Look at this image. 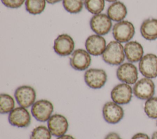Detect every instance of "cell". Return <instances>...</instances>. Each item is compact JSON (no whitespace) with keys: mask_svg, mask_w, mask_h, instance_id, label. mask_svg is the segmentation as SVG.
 <instances>
[{"mask_svg":"<svg viewBox=\"0 0 157 139\" xmlns=\"http://www.w3.org/2000/svg\"><path fill=\"white\" fill-rule=\"evenodd\" d=\"M31 113L39 121L44 122L49 119L53 111V105L51 102L46 99L36 101L31 107Z\"/></svg>","mask_w":157,"mask_h":139,"instance_id":"cell-6","label":"cell"},{"mask_svg":"<svg viewBox=\"0 0 157 139\" xmlns=\"http://www.w3.org/2000/svg\"><path fill=\"white\" fill-rule=\"evenodd\" d=\"M56 139H75L74 138V137H72V135H63L61 136L58 137Z\"/></svg>","mask_w":157,"mask_h":139,"instance_id":"cell-29","label":"cell"},{"mask_svg":"<svg viewBox=\"0 0 157 139\" xmlns=\"http://www.w3.org/2000/svg\"><path fill=\"white\" fill-rule=\"evenodd\" d=\"M156 125H157V121H156Z\"/></svg>","mask_w":157,"mask_h":139,"instance_id":"cell-33","label":"cell"},{"mask_svg":"<svg viewBox=\"0 0 157 139\" xmlns=\"http://www.w3.org/2000/svg\"><path fill=\"white\" fill-rule=\"evenodd\" d=\"M91 30L98 35L107 34L112 29V20L106 14L99 13L93 16L90 21Z\"/></svg>","mask_w":157,"mask_h":139,"instance_id":"cell-10","label":"cell"},{"mask_svg":"<svg viewBox=\"0 0 157 139\" xmlns=\"http://www.w3.org/2000/svg\"><path fill=\"white\" fill-rule=\"evenodd\" d=\"M132 91L138 99L147 100L153 96L155 91V85L151 79L144 77L134 84Z\"/></svg>","mask_w":157,"mask_h":139,"instance_id":"cell-3","label":"cell"},{"mask_svg":"<svg viewBox=\"0 0 157 139\" xmlns=\"http://www.w3.org/2000/svg\"><path fill=\"white\" fill-rule=\"evenodd\" d=\"M14 96L17 103L21 107L28 108L32 106L35 102L36 93L32 87L22 85L15 90Z\"/></svg>","mask_w":157,"mask_h":139,"instance_id":"cell-7","label":"cell"},{"mask_svg":"<svg viewBox=\"0 0 157 139\" xmlns=\"http://www.w3.org/2000/svg\"><path fill=\"white\" fill-rule=\"evenodd\" d=\"M45 0H26L25 8L28 13L31 15L40 14L45 9Z\"/></svg>","mask_w":157,"mask_h":139,"instance_id":"cell-20","label":"cell"},{"mask_svg":"<svg viewBox=\"0 0 157 139\" xmlns=\"http://www.w3.org/2000/svg\"><path fill=\"white\" fill-rule=\"evenodd\" d=\"M108 2H116L117 0H105Z\"/></svg>","mask_w":157,"mask_h":139,"instance_id":"cell-32","label":"cell"},{"mask_svg":"<svg viewBox=\"0 0 157 139\" xmlns=\"http://www.w3.org/2000/svg\"><path fill=\"white\" fill-rule=\"evenodd\" d=\"M141 35L147 40L157 39V19L148 18L145 20L140 27Z\"/></svg>","mask_w":157,"mask_h":139,"instance_id":"cell-18","label":"cell"},{"mask_svg":"<svg viewBox=\"0 0 157 139\" xmlns=\"http://www.w3.org/2000/svg\"><path fill=\"white\" fill-rule=\"evenodd\" d=\"M84 5L86 10L92 14L101 13L105 7L104 0H85Z\"/></svg>","mask_w":157,"mask_h":139,"instance_id":"cell-23","label":"cell"},{"mask_svg":"<svg viewBox=\"0 0 157 139\" xmlns=\"http://www.w3.org/2000/svg\"><path fill=\"white\" fill-rule=\"evenodd\" d=\"M105 38L98 34L89 36L85 41V48L88 52L94 56L102 55L106 48Z\"/></svg>","mask_w":157,"mask_h":139,"instance_id":"cell-16","label":"cell"},{"mask_svg":"<svg viewBox=\"0 0 157 139\" xmlns=\"http://www.w3.org/2000/svg\"><path fill=\"white\" fill-rule=\"evenodd\" d=\"M131 139H150L148 135L144 133H137L132 136Z\"/></svg>","mask_w":157,"mask_h":139,"instance_id":"cell-27","label":"cell"},{"mask_svg":"<svg viewBox=\"0 0 157 139\" xmlns=\"http://www.w3.org/2000/svg\"><path fill=\"white\" fill-rule=\"evenodd\" d=\"M25 0H1L2 4L7 7L17 9L21 7Z\"/></svg>","mask_w":157,"mask_h":139,"instance_id":"cell-26","label":"cell"},{"mask_svg":"<svg viewBox=\"0 0 157 139\" xmlns=\"http://www.w3.org/2000/svg\"><path fill=\"white\" fill-rule=\"evenodd\" d=\"M46 2H47L48 3L50 4H54L55 3H57L62 0H45Z\"/></svg>","mask_w":157,"mask_h":139,"instance_id":"cell-30","label":"cell"},{"mask_svg":"<svg viewBox=\"0 0 157 139\" xmlns=\"http://www.w3.org/2000/svg\"><path fill=\"white\" fill-rule=\"evenodd\" d=\"M135 34V28L132 23L123 20L115 23L112 29V35L115 40L120 43L129 41Z\"/></svg>","mask_w":157,"mask_h":139,"instance_id":"cell-2","label":"cell"},{"mask_svg":"<svg viewBox=\"0 0 157 139\" xmlns=\"http://www.w3.org/2000/svg\"><path fill=\"white\" fill-rule=\"evenodd\" d=\"M116 74L119 80L129 85L134 84L138 79L137 69L131 62H126L120 65Z\"/></svg>","mask_w":157,"mask_h":139,"instance_id":"cell-9","label":"cell"},{"mask_svg":"<svg viewBox=\"0 0 157 139\" xmlns=\"http://www.w3.org/2000/svg\"><path fill=\"white\" fill-rule=\"evenodd\" d=\"M151 139H157V131L155 132L153 134Z\"/></svg>","mask_w":157,"mask_h":139,"instance_id":"cell-31","label":"cell"},{"mask_svg":"<svg viewBox=\"0 0 157 139\" xmlns=\"http://www.w3.org/2000/svg\"><path fill=\"white\" fill-rule=\"evenodd\" d=\"M107 79V74L102 69L90 68L87 70L84 74L86 84L93 89H99L104 87Z\"/></svg>","mask_w":157,"mask_h":139,"instance_id":"cell-4","label":"cell"},{"mask_svg":"<svg viewBox=\"0 0 157 139\" xmlns=\"http://www.w3.org/2000/svg\"><path fill=\"white\" fill-rule=\"evenodd\" d=\"M52 134L48 128L44 126H39L31 132L30 139H51Z\"/></svg>","mask_w":157,"mask_h":139,"instance_id":"cell-25","label":"cell"},{"mask_svg":"<svg viewBox=\"0 0 157 139\" xmlns=\"http://www.w3.org/2000/svg\"><path fill=\"white\" fill-rule=\"evenodd\" d=\"M75 43L73 38L66 34L59 35L54 41V51L60 56H67L74 52Z\"/></svg>","mask_w":157,"mask_h":139,"instance_id":"cell-12","label":"cell"},{"mask_svg":"<svg viewBox=\"0 0 157 139\" xmlns=\"http://www.w3.org/2000/svg\"><path fill=\"white\" fill-rule=\"evenodd\" d=\"M102 57L103 60L109 65H119L122 64L125 58L123 46L116 40L110 41L107 45Z\"/></svg>","mask_w":157,"mask_h":139,"instance_id":"cell-1","label":"cell"},{"mask_svg":"<svg viewBox=\"0 0 157 139\" xmlns=\"http://www.w3.org/2000/svg\"><path fill=\"white\" fill-rule=\"evenodd\" d=\"M102 115L107 123L115 124L123 119L124 110L119 104L113 101H108L103 106Z\"/></svg>","mask_w":157,"mask_h":139,"instance_id":"cell-8","label":"cell"},{"mask_svg":"<svg viewBox=\"0 0 157 139\" xmlns=\"http://www.w3.org/2000/svg\"><path fill=\"white\" fill-rule=\"evenodd\" d=\"M144 112L147 116L151 119L157 118V97H151L146 100Z\"/></svg>","mask_w":157,"mask_h":139,"instance_id":"cell-24","label":"cell"},{"mask_svg":"<svg viewBox=\"0 0 157 139\" xmlns=\"http://www.w3.org/2000/svg\"><path fill=\"white\" fill-rule=\"evenodd\" d=\"M15 107V101L9 94L2 93L0 95V113L6 114L10 113Z\"/></svg>","mask_w":157,"mask_h":139,"instance_id":"cell-21","label":"cell"},{"mask_svg":"<svg viewBox=\"0 0 157 139\" xmlns=\"http://www.w3.org/2000/svg\"><path fill=\"white\" fill-rule=\"evenodd\" d=\"M126 59L131 63L139 62L144 56V49L140 43L136 41H129L124 46Z\"/></svg>","mask_w":157,"mask_h":139,"instance_id":"cell-17","label":"cell"},{"mask_svg":"<svg viewBox=\"0 0 157 139\" xmlns=\"http://www.w3.org/2000/svg\"><path fill=\"white\" fill-rule=\"evenodd\" d=\"M140 73L145 77L153 79L157 77V55L148 53L143 56L139 63Z\"/></svg>","mask_w":157,"mask_h":139,"instance_id":"cell-5","label":"cell"},{"mask_svg":"<svg viewBox=\"0 0 157 139\" xmlns=\"http://www.w3.org/2000/svg\"><path fill=\"white\" fill-rule=\"evenodd\" d=\"M47 126L52 135L58 137L66 133L69 123L65 116L56 113L52 115L47 121Z\"/></svg>","mask_w":157,"mask_h":139,"instance_id":"cell-14","label":"cell"},{"mask_svg":"<svg viewBox=\"0 0 157 139\" xmlns=\"http://www.w3.org/2000/svg\"><path fill=\"white\" fill-rule=\"evenodd\" d=\"M132 93V89L129 84L121 83L113 88L110 93V96L114 102L119 105H124L131 101Z\"/></svg>","mask_w":157,"mask_h":139,"instance_id":"cell-11","label":"cell"},{"mask_svg":"<svg viewBox=\"0 0 157 139\" xmlns=\"http://www.w3.org/2000/svg\"><path fill=\"white\" fill-rule=\"evenodd\" d=\"M91 59L87 51L83 49H78L72 53L70 58V65L72 68L77 71L86 70L90 65Z\"/></svg>","mask_w":157,"mask_h":139,"instance_id":"cell-15","label":"cell"},{"mask_svg":"<svg viewBox=\"0 0 157 139\" xmlns=\"http://www.w3.org/2000/svg\"><path fill=\"white\" fill-rule=\"evenodd\" d=\"M128 13L126 5L120 1H116L111 4L107 10V15L111 20L119 22L125 18Z\"/></svg>","mask_w":157,"mask_h":139,"instance_id":"cell-19","label":"cell"},{"mask_svg":"<svg viewBox=\"0 0 157 139\" xmlns=\"http://www.w3.org/2000/svg\"><path fill=\"white\" fill-rule=\"evenodd\" d=\"M9 123L18 127H26L31 123V115L26 109L23 107L13 109L9 114Z\"/></svg>","mask_w":157,"mask_h":139,"instance_id":"cell-13","label":"cell"},{"mask_svg":"<svg viewBox=\"0 0 157 139\" xmlns=\"http://www.w3.org/2000/svg\"><path fill=\"white\" fill-rule=\"evenodd\" d=\"M104 139H122L120 138L119 135L115 132H110L108 134Z\"/></svg>","mask_w":157,"mask_h":139,"instance_id":"cell-28","label":"cell"},{"mask_svg":"<svg viewBox=\"0 0 157 139\" xmlns=\"http://www.w3.org/2000/svg\"><path fill=\"white\" fill-rule=\"evenodd\" d=\"M85 0H63L64 9L70 13H78L82 11Z\"/></svg>","mask_w":157,"mask_h":139,"instance_id":"cell-22","label":"cell"}]
</instances>
